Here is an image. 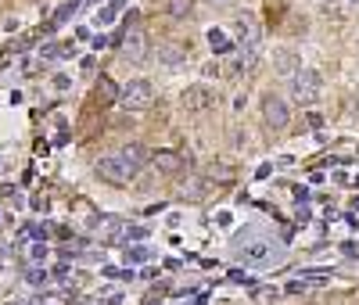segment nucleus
<instances>
[{"label":"nucleus","mask_w":359,"mask_h":305,"mask_svg":"<svg viewBox=\"0 0 359 305\" xmlns=\"http://www.w3.org/2000/svg\"><path fill=\"white\" fill-rule=\"evenodd\" d=\"M273 240H245V244H237V259L241 262H269L273 259Z\"/></svg>","instance_id":"nucleus-6"},{"label":"nucleus","mask_w":359,"mask_h":305,"mask_svg":"<svg viewBox=\"0 0 359 305\" xmlns=\"http://www.w3.org/2000/svg\"><path fill=\"white\" fill-rule=\"evenodd\" d=\"M208 47H212L216 54H226V50H233V43L219 33V29H208Z\"/></svg>","instance_id":"nucleus-16"},{"label":"nucleus","mask_w":359,"mask_h":305,"mask_svg":"<svg viewBox=\"0 0 359 305\" xmlns=\"http://www.w3.org/2000/svg\"><path fill=\"white\" fill-rule=\"evenodd\" d=\"M118 155H123V162L137 172L140 165H147V162H151V151H147L144 144H130V147H123V151H118Z\"/></svg>","instance_id":"nucleus-13"},{"label":"nucleus","mask_w":359,"mask_h":305,"mask_svg":"<svg viewBox=\"0 0 359 305\" xmlns=\"http://www.w3.org/2000/svg\"><path fill=\"white\" fill-rule=\"evenodd\" d=\"M97 172H101V179L115 183V187H126V183L133 179V169L123 162V155H104L97 162Z\"/></svg>","instance_id":"nucleus-3"},{"label":"nucleus","mask_w":359,"mask_h":305,"mask_svg":"<svg viewBox=\"0 0 359 305\" xmlns=\"http://www.w3.org/2000/svg\"><path fill=\"white\" fill-rule=\"evenodd\" d=\"M123 57H130V61H144L147 57V33L140 29V22H133L123 33Z\"/></svg>","instance_id":"nucleus-4"},{"label":"nucleus","mask_w":359,"mask_h":305,"mask_svg":"<svg viewBox=\"0 0 359 305\" xmlns=\"http://www.w3.org/2000/svg\"><path fill=\"white\" fill-rule=\"evenodd\" d=\"M25 252H29V259H43V255H47V248H43V244H29Z\"/></svg>","instance_id":"nucleus-21"},{"label":"nucleus","mask_w":359,"mask_h":305,"mask_svg":"<svg viewBox=\"0 0 359 305\" xmlns=\"http://www.w3.org/2000/svg\"><path fill=\"white\" fill-rule=\"evenodd\" d=\"M187 43H180V40H162L158 43V61L165 69H180V65H187Z\"/></svg>","instance_id":"nucleus-8"},{"label":"nucleus","mask_w":359,"mask_h":305,"mask_svg":"<svg viewBox=\"0 0 359 305\" xmlns=\"http://www.w3.org/2000/svg\"><path fill=\"white\" fill-rule=\"evenodd\" d=\"M97 233L104 244H118L123 237H130V223L118 216H104V219H97Z\"/></svg>","instance_id":"nucleus-9"},{"label":"nucleus","mask_w":359,"mask_h":305,"mask_svg":"<svg viewBox=\"0 0 359 305\" xmlns=\"http://www.w3.org/2000/svg\"><path fill=\"white\" fill-rule=\"evenodd\" d=\"M123 4H126V0H111V4H108L104 11H97V22H101V25H108V22L115 18V11H118V8H123Z\"/></svg>","instance_id":"nucleus-18"},{"label":"nucleus","mask_w":359,"mask_h":305,"mask_svg":"<svg viewBox=\"0 0 359 305\" xmlns=\"http://www.w3.org/2000/svg\"><path fill=\"white\" fill-rule=\"evenodd\" d=\"M208 4H216V8H226V4H233V0H208Z\"/></svg>","instance_id":"nucleus-23"},{"label":"nucleus","mask_w":359,"mask_h":305,"mask_svg":"<svg viewBox=\"0 0 359 305\" xmlns=\"http://www.w3.org/2000/svg\"><path fill=\"white\" fill-rule=\"evenodd\" d=\"M320 86H323V76H320L316 69H306V65H302V69L291 76V94H294L298 104L316 101V97H320Z\"/></svg>","instance_id":"nucleus-1"},{"label":"nucleus","mask_w":359,"mask_h":305,"mask_svg":"<svg viewBox=\"0 0 359 305\" xmlns=\"http://www.w3.org/2000/svg\"><path fill=\"white\" fill-rule=\"evenodd\" d=\"M118 101H123L126 111H144L147 104H151V83H147V79L126 83L123 90H118Z\"/></svg>","instance_id":"nucleus-2"},{"label":"nucleus","mask_w":359,"mask_h":305,"mask_svg":"<svg viewBox=\"0 0 359 305\" xmlns=\"http://www.w3.org/2000/svg\"><path fill=\"white\" fill-rule=\"evenodd\" d=\"M151 165L165 176H176V172H184L187 158L180 155V151H151Z\"/></svg>","instance_id":"nucleus-10"},{"label":"nucleus","mask_w":359,"mask_h":305,"mask_svg":"<svg viewBox=\"0 0 359 305\" xmlns=\"http://www.w3.org/2000/svg\"><path fill=\"white\" fill-rule=\"evenodd\" d=\"M273 69H277L280 76H294L298 69H302V57H298L291 47H280V50L273 54Z\"/></svg>","instance_id":"nucleus-12"},{"label":"nucleus","mask_w":359,"mask_h":305,"mask_svg":"<svg viewBox=\"0 0 359 305\" xmlns=\"http://www.w3.org/2000/svg\"><path fill=\"white\" fill-rule=\"evenodd\" d=\"M205 191H208V183L201 176H194V179H187L184 187H180V198H184V201H201Z\"/></svg>","instance_id":"nucleus-15"},{"label":"nucleus","mask_w":359,"mask_h":305,"mask_svg":"<svg viewBox=\"0 0 359 305\" xmlns=\"http://www.w3.org/2000/svg\"><path fill=\"white\" fill-rule=\"evenodd\" d=\"M233 33H237V40H241L248 50H255V43H259V25H255V18H252L248 11L233 18Z\"/></svg>","instance_id":"nucleus-11"},{"label":"nucleus","mask_w":359,"mask_h":305,"mask_svg":"<svg viewBox=\"0 0 359 305\" xmlns=\"http://www.w3.org/2000/svg\"><path fill=\"white\" fill-rule=\"evenodd\" d=\"M94 94H97V101L108 108V104H115V101H118V86H115V79L101 76V79H97V86H94Z\"/></svg>","instance_id":"nucleus-14"},{"label":"nucleus","mask_w":359,"mask_h":305,"mask_svg":"<svg viewBox=\"0 0 359 305\" xmlns=\"http://www.w3.org/2000/svg\"><path fill=\"white\" fill-rule=\"evenodd\" d=\"M165 8H169L172 18H187L194 11V0H165Z\"/></svg>","instance_id":"nucleus-17"},{"label":"nucleus","mask_w":359,"mask_h":305,"mask_svg":"<svg viewBox=\"0 0 359 305\" xmlns=\"http://www.w3.org/2000/svg\"><path fill=\"white\" fill-rule=\"evenodd\" d=\"M147 259H151L147 248H126V262H147Z\"/></svg>","instance_id":"nucleus-19"},{"label":"nucleus","mask_w":359,"mask_h":305,"mask_svg":"<svg viewBox=\"0 0 359 305\" xmlns=\"http://www.w3.org/2000/svg\"><path fill=\"white\" fill-rule=\"evenodd\" d=\"M104 305H123V291H108L104 294Z\"/></svg>","instance_id":"nucleus-22"},{"label":"nucleus","mask_w":359,"mask_h":305,"mask_svg":"<svg viewBox=\"0 0 359 305\" xmlns=\"http://www.w3.org/2000/svg\"><path fill=\"white\" fill-rule=\"evenodd\" d=\"M180 104H184L187 111H205L216 104V94L208 86H187L184 94H180Z\"/></svg>","instance_id":"nucleus-7"},{"label":"nucleus","mask_w":359,"mask_h":305,"mask_svg":"<svg viewBox=\"0 0 359 305\" xmlns=\"http://www.w3.org/2000/svg\"><path fill=\"white\" fill-rule=\"evenodd\" d=\"M262 118H266L269 130H284L287 118H291V111H287V104H284L277 94H266V97H262Z\"/></svg>","instance_id":"nucleus-5"},{"label":"nucleus","mask_w":359,"mask_h":305,"mask_svg":"<svg viewBox=\"0 0 359 305\" xmlns=\"http://www.w3.org/2000/svg\"><path fill=\"white\" fill-rule=\"evenodd\" d=\"M25 280H29V284H43V280H47V269H40V266H33V269H29V273H25Z\"/></svg>","instance_id":"nucleus-20"}]
</instances>
